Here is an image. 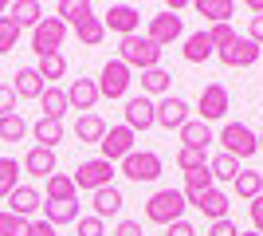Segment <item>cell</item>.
<instances>
[{"label": "cell", "mask_w": 263, "mask_h": 236, "mask_svg": "<svg viewBox=\"0 0 263 236\" xmlns=\"http://www.w3.org/2000/svg\"><path fill=\"white\" fill-rule=\"evenodd\" d=\"M185 193L181 189H157L149 201H145V221H154V225H173V221H185Z\"/></svg>", "instance_id": "6da1fadb"}, {"label": "cell", "mask_w": 263, "mask_h": 236, "mask_svg": "<svg viewBox=\"0 0 263 236\" xmlns=\"http://www.w3.org/2000/svg\"><path fill=\"white\" fill-rule=\"evenodd\" d=\"M118 59L126 63V67H142V71H154V67H161V47L157 44H149L142 32L138 35H122V44H118Z\"/></svg>", "instance_id": "7a4b0ae2"}, {"label": "cell", "mask_w": 263, "mask_h": 236, "mask_svg": "<svg viewBox=\"0 0 263 236\" xmlns=\"http://www.w3.org/2000/svg\"><path fill=\"white\" fill-rule=\"evenodd\" d=\"M95 83H99V95H102V99H130L134 75H130V67H126L122 59H106Z\"/></svg>", "instance_id": "3957f363"}, {"label": "cell", "mask_w": 263, "mask_h": 236, "mask_svg": "<svg viewBox=\"0 0 263 236\" xmlns=\"http://www.w3.org/2000/svg\"><path fill=\"white\" fill-rule=\"evenodd\" d=\"M63 40H67V24L59 20V16H44V20L32 28V51L40 59L44 56H55L59 47H63Z\"/></svg>", "instance_id": "277c9868"}, {"label": "cell", "mask_w": 263, "mask_h": 236, "mask_svg": "<svg viewBox=\"0 0 263 236\" xmlns=\"http://www.w3.org/2000/svg\"><path fill=\"white\" fill-rule=\"evenodd\" d=\"M75 189H87V193H99L106 185H114V166L102 161V157H90V161H79V169L71 173Z\"/></svg>", "instance_id": "5b68a950"}, {"label": "cell", "mask_w": 263, "mask_h": 236, "mask_svg": "<svg viewBox=\"0 0 263 236\" xmlns=\"http://www.w3.org/2000/svg\"><path fill=\"white\" fill-rule=\"evenodd\" d=\"M185 35V20L177 16V12H157V16H149V24H145V40L149 44H157V47H169V44H177Z\"/></svg>", "instance_id": "8992f818"}, {"label": "cell", "mask_w": 263, "mask_h": 236, "mask_svg": "<svg viewBox=\"0 0 263 236\" xmlns=\"http://www.w3.org/2000/svg\"><path fill=\"white\" fill-rule=\"evenodd\" d=\"M134 142H138V134H134L130 126L122 122V126H106V134H102V142H99V150H102V161H122V157H130L134 150Z\"/></svg>", "instance_id": "52a82bcc"}, {"label": "cell", "mask_w": 263, "mask_h": 236, "mask_svg": "<svg viewBox=\"0 0 263 236\" xmlns=\"http://www.w3.org/2000/svg\"><path fill=\"white\" fill-rule=\"evenodd\" d=\"M220 146H224V154L236 157V161H243V157H252V154H259V146H255V134H252L243 122H224V130H220Z\"/></svg>", "instance_id": "ba28073f"}, {"label": "cell", "mask_w": 263, "mask_h": 236, "mask_svg": "<svg viewBox=\"0 0 263 236\" xmlns=\"http://www.w3.org/2000/svg\"><path fill=\"white\" fill-rule=\"evenodd\" d=\"M122 177L130 181H157L161 177V157L154 154V150H134L130 157H122Z\"/></svg>", "instance_id": "9c48e42d"}, {"label": "cell", "mask_w": 263, "mask_h": 236, "mask_svg": "<svg viewBox=\"0 0 263 236\" xmlns=\"http://www.w3.org/2000/svg\"><path fill=\"white\" fill-rule=\"evenodd\" d=\"M216 56H220V63H224V67H255V63H259V56H263V47H255L248 35H236L228 47H220Z\"/></svg>", "instance_id": "30bf717a"}, {"label": "cell", "mask_w": 263, "mask_h": 236, "mask_svg": "<svg viewBox=\"0 0 263 236\" xmlns=\"http://www.w3.org/2000/svg\"><path fill=\"white\" fill-rule=\"evenodd\" d=\"M102 28H106V32H118V35H138L142 12L134 8V4H110L106 16H102Z\"/></svg>", "instance_id": "8fae6325"}, {"label": "cell", "mask_w": 263, "mask_h": 236, "mask_svg": "<svg viewBox=\"0 0 263 236\" xmlns=\"http://www.w3.org/2000/svg\"><path fill=\"white\" fill-rule=\"evenodd\" d=\"M228 106H232V99H228V90L220 87V83H209V87L200 90V99H197L200 122H216V118H224Z\"/></svg>", "instance_id": "7c38bea8"}, {"label": "cell", "mask_w": 263, "mask_h": 236, "mask_svg": "<svg viewBox=\"0 0 263 236\" xmlns=\"http://www.w3.org/2000/svg\"><path fill=\"white\" fill-rule=\"evenodd\" d=\"M126 126H130L134 134L138 130H149V126H157V102L154 99H145V95H130L126 99Z\"/></svg>", "instance_id": "4fadbf2b"}, {"label": "cell", "mask_w": 263, "mask_h": 236, "mask_svg": "<svg viewBox=\"0 0 263 236\" xmlns=\"http://www.w3.org/2000/svg\"><path fill=\"white\" fill-rule=\"evenodd\" d=\"M40 209H44V193L35 189V185H16V189L8 193V213L28 221V216L40 213Z\"/></svg>", "instance_id": "5bb4252c"}, {"label": "cell", "mask_w": 263, "mask_h": 236, "mask_svg": "<svg viewBox=\"0 0 263 236\" xmlns=\"http://www.w3.org/2000/svg\"><path fill=\"white\" fill-rule=\"evenodd\" d=\"M185 122H189V102L181 99V95H165V99L157 102V126H165V130H181Z\"/></svg>", "instance_id": "9a60e30c"}, {"label": "cell", "mask_w": 263, "mask_h": 236, "mask_svg": "<svg viewBox=\"0 0 263 236\" xmlns=\"http://www.w3.org/2000/svg\"><path fill=\"white\" fill-rule=\"evenodd\" d=\"M99 99H102V95H99V83H95V79H75V83L67 87V106H71V111L90 114Z\"/></svg>", "instance_id": "2e32d148"}, {"label": "cell", "mask_w": 263, "mask_h": 236, "mask_svg": "<svg viewBox=\"0 0 263 236\" xmlns=\"http://www.w3.org/2000/svg\"><path fill=\"white\" fill-rule=\"evenodd\" d=\"M122 189L118 185H106V189H99V193H90V209H95V216L99 221H106V216H118L122 213Z\"/></svg>", "instance_id": "e0dca14e"}, {"label": "cell", "mask_w": 263, "mask_h": 236, "mask_svg": "<svg viewBox=\"0 0 263 236\" xmlns=\"http://www.w3.org/2000/svg\"><path fill=\"white\" fill-rule=\"evenodd\" d=\"M12 90H16V99H35V102H40V95L47 90V83L40 79V71H35V67H20V71H16Z\"/></svg>", "instance_id": "ac0fdd59"}, {"label": "cell", "mask_w": 263, "mask_h": 236, "mask_svg": "<svg viewBox=\"0 0 263 236\" xmlns=\"http://www.w3.org/2000/svg\"><path fill=\"white\" fill-rule=\"evenodd\" d=\"M20 169H28L32 177H51L55 173V150H44V146H32L28 150V157H24V166Z\"/></svg>", "instance_id": "d6986e66"}, {"label": "cell", "mask_w": 263, "mask_h": 236, "mask_svg": "<svg viewBox=\"0 0 263 236\" xmlns=\"http://www.w3.org/2000/svg\"><path fill=\"white\" fill-rule=\"evenodd\" d=\"M181 146H189V150H209V142H212V126L209 122H200V118H189L181 130Z\"/></svg>", "instance_id": "ffe728a7"}, {"label": "cell", "mask_w": 263, "mask_h": 236, "mask_svg": "<svg viewBox=\"0 0 263 236\" xmlns=\"http://www.w3.org/2000/svg\"><path fill=\"white\" fill-rule=\"evenodd\" d=\"M102 134H106V122H102L99 114H79V122H75L79 146H99Z\"/></svg>", "instance_id": "44dd1931"}, {"label": "cell", "mask_w": 263, "mask_h": 236, "mask_svg": "<svg viewBox=\"0 0 263 236\" xmlns=\"http://www.w3.org/2000/svg\"><path fill=\"white\" fill-rule=\"evenodd\" d=\"M55 16H59L67 28H79V24H87L90 16H95V8H90L87 0H59V4H55Z\"/></svg>", "instance_id": "7402d4cb"}, {"label": "cell", "mask_w": 263, "mask_h": 236, "mask_svg": "<svg viewBox=\"0 0 263 236\" xmlns=\"http://www.w3.org/2000/svg\"><path fill=\"white\" fill-rule=\"evenodd\" d=\"M44 221L55 228L75 225L79 221V201H44Z\"/></svg>", "instance_id": "603a6c76"}, {"label": "cell", "mask_w": 263, "mask_h": 236, "mask_svg": "<svg viewBox=\"0 0 263 236\" xmlns=\"http://www.w3.org/2000/svg\"><path fill=\"white\" fill-rule=\"evenodd\" d=\"M185 59L189 63H209L212 56H216V47H212V40H209V32H193V35H185Z\"/></svg>", "instance_id": "cb8c5ba5"}, {"label": "cell", "mask_w": 263, "mask_h": 236, "mask_svg": "<svg viewBox=\"0 0 263 236\" xmlns=\"http://www.w3.org/2000/svg\"><path fill=\"white\" fill-rule=\"evenodd\" d=\"M212 185H216V181H212L209 166L197 169V173H185V189H181V193H185V205H193V209H197V201L212 189Z\"/></svg>", "instance_id": "d4e9b609"}, {"label": "cell", "mask_w": 263, "mask_h": 236, "mask_svg": "<svg viewBox=\"0 0 263 236\" xmlns=\"http://www.w3.org/2000/svg\"><path fill=\"white\" fill-rule=\"evenodd\" d=\"M193 8H197L209 24H228L232 16H236V0H197Z\"/></svg>", "instance_id": "484cf974"}, {"label": "cell", "mask_w": 263, "mask_h": 236, "mask_svg": "<svg viewBox=\"0 0 263 236\" xmlns=\"http://www.w3.org/2000/svg\"><path fill=\"white\" fill-rule=\"evenodd\" d=\"M228 205H232V201H228V193L212 185V189H209V193H204V197L197 201V209H200L204 216H209V221H224V216H228Z\"/></svg>", "instance_id": "4316f807"}, {"label": "cell", "mask_w": 263, "mask_h": 236, "mask_svg": "<svg viewBox=\"0 0 263 236\" xmlns=\"http://www.w3.org/2000/svg\"><path fill=\"white\" fill-rule=\"evenodd\" d=\"M40 106H44V118H51V122H63V114L71 111L63 87H47L44 95H40Z\"/></svg>", "instance_id": "83f0119b"}, {"label": "cell", "mask_w": 263, "mask_h": 236, "mask_svg": "<svg viewBox=\"0 0 263 236\" xmlns=\"http://www.w3.org/2000/svg\"><path fill=\"white\" fill-rule=\"evenodd\" d=\"M8 16L20 24V28H35L47 12H44V4H40V0H16V4L8 8Z\"/></svg>", "instance_id": "f1b7e54d"}, {"label": "cell", "mask_w": 263, "mask_h": 236, "mask_svg": "<svg viewBox=\"0 0 263 236\" xmlns=\"http://www.w3.org/2000/svg\"><path fill=\"white\" fill-rule=\"evenodd\" d=\"M169 87H173V75L165 67H154V71H142V95L149 99V95H169Z\"/></svg>", "instance_id": "f546056e"}, {"label": "cell", "mask_w": 263, "mask_h": 236, "mask_svg": "<svg viewBox=\"0 0 263 236\" xmlns=\"http://www.w3.org/2000/svg\"><path fill=\"white\" fill-rule=\"evenodd\" d=\"M32 134H35V146H44V150H55L59 142H63V122H51V118H40V122L32 126Z\"/></svg>", "instance_id": "4dcf8cb0"}, {"label": "cell", "mask_w": 263, "mask_h": 236, "mask_svg": "<svg viewBox=\"0 0 263 236\" xmlns=\"http://www.w3.org/2000/svg\"><path fill=\"white\" fill-rule=\"evenodd\" d=\"M232 185H236V197H243V201H255V197L263 193V173H255V169H240Z\"/></svg>", "instance_id": "1f68e13d"}, {"label": "cell", "mask_w": 263, "mask_h": 236, "mask_svg": "<svg viewBox=\"0 0 263 236\" xmlns=\"http://www.w3.org/2000/svg\"><path fill=\"white\" fill-rule=\"evenodd\" d=\"M79 189L75 181H71V173H51L47 177V201H75Z\"/></svg>", "instance_id": "d6a6232c"}, {"label": "cell", "mask_w": 263, "mask_h": 236, "mask_svg": "<svg viewBox=\"0 0 263 236\" xmlns=\"http://www.w3.org/2000/svg\"><path fill=\"white\" fill-rule=\"evenodd\" d=\"M35 71H40V79H44L47 87H51L55 79H63V75H67V59H63V51H55V56H44L40 63H35Z\"/></svg>", "instance_id": "836d02e7"}, {"label": "cell", "mask_w": 263, "mask_h": 236, "mask_svg": "<svg viewBox=\"0 0 263 236\" xmlns=\"http://www.w3.org/2000/svg\"><path fill=\"white\" fill-rule=\"evenodd\" d=\"M209 173H212V181H236V173H240V161L232 154H216L209 161Z\"/></svg>", "instance_id": "e575fe53"}, {"label": "cell", "mask_w": 263, "mask_h": 236, "mask_svg": "<svg viewBox=\"0 0 263 236\" xmlns=\"http://www.w3.org/2000/svg\"><path fill=\"white\" fill-rule=\"evenodd\" d=\"M20 185V166L16 157H0V201H8V193Z\"/></svg>", "instance_id": "d590c367"}, {"label": "cell", "mask_w": 263, "mask_h": 236, "mask_svg": "<svg viewBox=\"0 0 263 236\" xmlns=\"http://www.w3.org/2000/svg\"><path fill=\"white\" fill-rule=\"evenodd\" d=\"M75 35H79V44H83V47H99V44H102V35H106V28H102V16H90L87 24H79Z\"/></svg>", "instance_id": "8d00e7d4"}, {"label": "cell", "mask_w": 263, "mask_h": 236, "mask_svg": "<svg viewBox=\"0 0 263 236\" xmlns=\"http://www.w3.org/2000/svg\"><path fill=\"white\" fill-rule=\"evenodd\" d=\"M24 134H28V122L20 118V111H16V114H4V118H0V142H20Z\"/></svg>", "instance_id": "74e56055"}, {"label": "cell", "mask_w": 263, "mask_h": 236, "mask_svg": "<svg viewBox=\"0 0 263 236\" xmlns=\"http://www.w3.org/2000/svg\"><path fill=\"white\" fill-rule=\"evenodd\" d=\"M20 32H24V28L12 20V16H0V56H8L12 47L20 44Z\"/></svg>", "instance_id": "f35d334b"}, {"label": "cell", "mask_w": 263, "mask_h": 236, "mask_svg": "<svg viewBox=\"0 0 263 236\" xmlns=\"http://www.w3.org/2000/svg\"><path fill=\"white\" fill-rule=\"evenodd\" d=\"M177 166L185 169V173H197V169L209 166V154H204V150H189V146H181V150H177Z\"/></svg>", "instance_id": "ab89813d"}, {"label": "cell", "mask_w": 263, "mask_h": 236, "mask_svg": "<svg viewBox=\"0 0 263 236\" xmlns=\"http://www.w3.org/2000/svg\"><path fill=\"white\" fill-rule=\"evenodd\" d=\"M28 228H32V221H24V216L16 213H0V236H28Z\"/></svg>", "instance_id": "60d3db41"}, {"label": "cell", "mask_w": 263, "mask_h": 236, "mask_svg": "<svg viewBox=\"0 0 263 236\" xmlns=\"http://www.w3.org/2000/svg\"><path fill=\"white\" fill-rule=\"evenodd\" d=\"M209 40H212V47L220 51V47H228L232 40H236V28H232V24H212V28H209Z\"/></svg>", "instance_id": "b9f144b4"}, {"label": "cell", "mask_w": 263, "mask_h": 236, "mask_svg": "<svg viewBox=\"0 0 263 236\" xmlns=\"http://www.w3.org/2000/svg\"><path fill=\"white\" fill-rule=\"evenodd\" d=\"M79 236H106V221H99V216H79Z\"/></svg>", "instance_id": "7bdbcfd3"}, {"label": "cell", "mask_w": 263, "mask_h": 236, "mask_svg": "<svg viewBox=\"0 0 263 236\" xmlns=\"http://www.w3.org/2000/svg\"><path fill=\"white\" fill-rule=\"evenodd\" d=\"M16 90H12V83H0V118L4 114H16Z\"/></svg>", "instance_id": "ee69618b"}, {"label": "cell", "mask_w": 263, "mask_h": 236, "mask_svg": "<svg viewBox=\"0 0 263 236\" xmlns=\"http://www.w3.org/2000/svg\"><path fill=\"white\" fill-rule=\"evenodd\" d=\"M209 236H240V228H236V221H212V228H209Z\"/></svg>", "instance_id": "f6af8a7d"}, {"label": "cell", "mask_w": 263, "mask_h": 236, "mask_svg": "<svg viewBox=\"0 0 263 236\" xmlns=\"http://www.w3.org/2000/svg\"><path fill=\"white\" fill-rule=\"evenodd\" d=\"M248 213H252V232H259V236H263V193L252 201V209H248Z\"/></svg>", "instance_id": "bcb514c9"}, {"label": "cell", "mask_w": 263, "mask_h": 236, "mask_svg": "<svg viewBox=\"0 0 263 236\" xmlns=\"http://www.w3.org/2000/svg\"><path fill=\"white\" fill-rule=\"evenodd\" d=\"M114 236H145V232H142V221H118Z\"/></svg>", "instance_id": "7dc6e473"}, {"label": "cell", "mask_w": 263, "mask_h": 236, "mask_svg": "<svg viewBox=\"0 0 263 236\" xmlns=\"http://www.w3.org/2000/svg\"><path fill=\"white\" fill-rule=\"evenodd\" d=\"M165 236H197V228L189 225V221H173V225L165 228Z\"/></svg>", "instance_id": "c3c4849f"}, {"label": "cell", "mask_w": 263, "mask_h": 236, "mask_svg": "<svg viewBox=\"0 0 263 236\" xmlns=\"http://www.w3.org/2000/svg\"><path fill=\"white\" fill-rule=\"evenodd\" d=\"M248 40L255 47H263V16H252V28H248Z\"/></svg>", "instance_id": "681fc988"}, {"label": "cell", "mask_w": 263, "mask_h": 236, "mask_svg": "<svg viewBox=\"0 0 263 236\" xmlns=\"http://www.w3.org/2000/svg\"><path fill=\"white\" fill-rule=\"evenodd\" d=\"M28 236H59V228H55V225H47V221H32Z\"/></svg>", "instance_id": "f907efd6"}, {"label": "cell", "mask_w": 263, "mask_h": 236, "mask_svg": "<svg viewBox=\"0 0 263 236\" xmlns=\"http://www.w3.org/2000/svg\"><path fill=\"white\" fill-rule=\"evenodd\" d=\"M248 8H252L255 16H263V0H252V4H248Z\"/></svg>", "instance_id": "816d5d0a"}, {"label": "cell", "mask_w": 263, "mask_h": 236, "mask_svg": "<svg viewBox=\"0 0 263 236\" xmlns=\"http://www.w3.org/2000/svg\"><path fill=\"white\" fill-rule=\"evenodd\" d=\"M255 146H259V154H263V130H259V134H255Z\"/></svg>", "instance_id": "f5cc1de1"}, {"label": "cell", "mask_w": 263, "mask_h": 236, "mask_svg": "<svg viewBox=\"0 0 263 236\" xmlns=\"http://www.w3.org/2000/svg\"><path fill=\"white\" fill-rule=\"evenodd\" d=\"M0 16H8V4H4V0H0Z\"/></svg>", "instance_id": "db71d44e"}, {"label": "cell", "mask_w": 263, "mask_h": 236, "mask_svg": "<svg viewBox=\"0 0 263 236\" xmlns=\"http://www.w3.org/2000/svg\"><path fill=\"white\" fill-rule=\"evenodd\" d=\"M240 236H259V232H240Z\"/></svg>", "instance_id": "11a10c76"}]
</instances>
